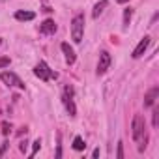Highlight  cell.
I'll list each match as a JSON object with an SVG mask.
<instances>
[{"mask_svg":"<svg viewBox=\"0 0 159 159\" xmlns=\"http://www.w3.org/2000/svg\"><path fill=\"white\" fill-rule=\"evenodd\" d=\"M0 131H2V135H10V131H11V125L8 124V122H2V125H0Z\"/></svg>","mask_w":159,"mask_h":159,"instance_id":"17","label":"cell"},{"mask_svg":"<svg viewBox=\"0 0 159 159\" xmlns=\"http://www.w3.org/2000/svg\"><path fill=\"white\" fill-rule=\"evenodd\" d=\"M64 96L73 98V88H71V86H66V88H64Z\"/></svg>","mask_w":159,"mask_h":159,"instance_id":"21","label":"cell"},{"mask_svg":"<svg viewBox=\"0 0 159 159\" xmlns=\"http://www.w3.org/2000/svg\"><path fill=\"white\" fill-rule=\"evenodd\" d=\"M125 2H129V0H118V4H125Z\"/></svg>","mask_w":159,"mask_h":159,"instance_id":"25","label":"cell"},{"mask_svg":"<svg viewBox=\"0 0 159 159\" xmlns=\"http://www.w3.org/2000/svg\"><path fill=\"white\" fill-rule=\"evenodd\" d=\"M34 75L38 77V79H41L43 83H47V81H51V79L54 77L56 79V73H52V69L45 64V62H39L36 67H34Z\"/></svg>","mask_w":159,"mask_h":159,"instance_id":"2","label":"cell"},{"mask_svg":"<svg viewBox=\"0 0 159 159\" xmlns=\"http://www.w3.org/2000/svg\"><path fill=\"white\" fill-rule=\"evenodd\" d=\"M116 157L118 159H124V144L118 142V152H116Z\"/></svg>","mask_w":159,"mask_h":159,"instance_id":"20","label":"cell"},{"mask_svg":"<svg viewBox=\"0 0 159 159\" xmlns=\"http://www.w3.org/2000/svg\"><path fill=\"white\" fill-rule=\"evenodd\" d=\"M60 47H62V52L66 54V62H67L69 66H73V64H75V60H77V54H75L73 47H71L69 43H62Z\"/></svg>","mask_w":159,"mask_h":159,"instance_id":"8","label":"cell"},{"mask_svg":"<svg viewBox=\"0 0 159 159\" xmlns=\"http://www.w3.org/2000/svg\"><path fill=\"white\" fill-rule=\"evenodd\" d=\"M34 17H36V13H32V11H17L15 13L17 21H32Z\"/></svg>","mask_w":159,"mask_h":159,"instance_id":"12","label":"cell"},{"mask_svg":"<svg viewBox=\"0 0 159 159\" xmlns=\"http://www.w3.org/2000/svg\"><path fill=\"white\" fill-rule=\"evenodd\" d=\"M73 148H75L77 152H81V150H84V148H86V144H84L83 137H75V140H73Z\"/></svg>","mask_w":159,"mask_h":159,"instance_id":"14","label":"cell"},{"mask_svg":"<svg viewBox=\"0 0 159 159\" xmlns=\"http://www.w3.org/2000/svg\"><path fill=\"white\" fill-rule=\"evenodd\" d=\"M92 157H99V148H98V150H94V153H92Z\"/></svg>","mask_w":159,"mask_h":159,"instance_id":"24","label":"cell"},{"mask_svg":"<svg viewBox=\"0 0 159 159\" xmlns=\"http://www.w3.org/2000/svg\"><path fill=\"white\" fill-rule=\"evenodd\" d=\"M131 17H133V8H125V10H124V28L129 26Z\"/></svg>","mask_w":159,"mask_h":159,"instance_id":"13","label":"cell"},{"mask_svg":"<svg viewBox=\"0 0 159 159\" xmlns=\"http://www.w3.org/2000/svg\"><path fill=\"white\" fill-rule=\"evenodd\" d=\"M150 39H152L150 36H144V38L139 41V45L135 47V51H133V54H131V56H133V58H140V56L146 52V49H148V45H150Z\"/></svg>","mask_w":159,"mask_h":159,"instance_id":"6","label":"cell"},{"mask_svg":"<svg viewBox=\"0 0 159 159\" xmlns=\"http://www.w3.org/2000/svg\"><path fill=\"white\" fill-rule=\"evenodd\" d=\"M107 6H109V2H107V0H99V2H98V4L94 6V11H92V17H94V19H98V17H99V15L103 13V10H105Z\"/></svg>","mask_w":159,"mask_h":159,"instance_id":"11","label":"cell"},{"mask_svg":"<svg viewBox=\"0 0 159 159\" xmlns=\"http://www.w3.org/2000/svg\"><path fill=\"white\" fill-rule=\"evenodd\" d=\"M39 148H41V140L38 139V140H34V142H32V152H30V157H34V155L38 153V150H39Z\"/></svg>","mask_w":159,"mask_h":159,"instance_id":"16","label":"cell"},{"mask_svg":"<svg viewBox=\"0 0 159 159\" xmlns=\"http://www.w3.org/2000/svg\"><path fill=\"white\" fill-rule=\"evenodd\" d=\"M83 34H84V13H77L71 19V38H73V41L81 43Z\"/></svg>","mask_w":159,"mask_h":159,"instance_id":"1","label":"cell"},{"mask_svg":"<svg viewBox=\"0 0 159 159\" xmlns=\"http://www.w3.org/2000/svg\"><path fill=\"white\" fill-rule=\"evenodd\" d=\"M0 79H2V83L8 84V86H17V88H21V90H25V83L21 81L15 73H11V71H4L2 75H0Z\"/></svg>","mask_w":159,"mask_h":159,"instance_id":"4","label":"cell"},{"mask_svg":"<svg viewBox=\"0 0 159 159\" xmlns=\"http://www.w3.org/2000/svg\"><path fill=\"white\" fill-rule=\"evenodd\" d=\"M0 43H2V39H0Z\"/></svg>","mask_w":159,"mask_h":159,"instance_id":"26","label":"cell"},{"mask_svg":"<svg viewBox=\"0 0 159 159\" xmlns=\"http://www.w3.org/2000/svg\"><path fill=\"white\" fill-rule=\"evenodd\" d=\"M131 135H133V140H139L142 135H144V129H146V124H144V118L140 114H135L133 118V125H131Z\"/></svg>","mask_w":159,"mask_h":159,"instance_id":"3","label":"cell"},{"mask_svg":"<svg viewBox=\"0 0 159 159\" xmlns=\"http://www.w3.org/2000/svg\"><path fill=\"white\" fill-rule=\"evenodd\" d=\"M26 133H28V127H21V129L17 131V135H19V137H23V135H26Z\"/></svg>","mask_w":159,"mask_h":159,"instance_id":"23","label":"cell"},{"mask_svg":"<svg viewBox=\"0 0 159 159\" xmlns=\"http://www.w3.org/2000/svg\"><path fill=\"white\" fill-rule=\"evenodd\" d=\"M10 56H2V58H0V67H8L10 66Z\"/></svg>","mask_w":159,"mask_h":159,"instance_id":"19","label":"cell"},{"mask_svg":"<svg viewBox=\"0 0 159 159\" xmlns=\"http://www.w3.org/2000/svg\"><path fill=\"white\" fill-rule=\"evenodd\" d=\"M8 148H10V140H6V142H2V146H0V157H2L6 152H8Z\"/></svg>","mask_w":159,"mask_h":159,"instance_id":"18","label":"cell"},{"mask_svg":"<svg viewBox=\"0 0 159 159\" xmlns=\"http://www.w3.org/2000/svg\"><path fill=\"white\" fill-rule=\"evenodd\" d=\"M62 99H64V105H66V109H67L69 116H77V107H75V103H73V98H67V96H64Z\"/></svg>","mask_w":159,"mask_h":159,"instance_id":"10","label":"cell"},{"mask_svg":"<svg viewBox=\"0 0 159 159\" xmlns=\"http://www.w3.org/2000/svg\"><path fill=\"white\" fill-rule=\"evenodd\" d=\"M157 96H159V88H157V86H153L152 90H148V94L144 96V107H146V109L153 107V103H155Z\"/></svg>","mask_w":159,"mask_h":159,"instance_id":"9","label":"cell"},{"mask_svg":"<svg viewBox=\"0 0 159 159\" xmlns=\"http://www.w3.org/2000/svg\"><path fill=\"white\" fill-rule=\"evenodd\" d=\"M56 30H58V26H56V23H54L52 19H45V21L39 25V32H41V34L51 36V34H54Z\"/></svg>","mask_w":159,"mask_h":159,"instance_id":"7","label":"cell"},{"mask_svg":"<svg viewBox=\"0 0 159 159\" xmlns=\"http://www.w3.org/2000/svg\"><path fill=\"white\" fill-rule=\"evenodd\" d=\"M109 66H111V54L107 52V51H103L101 54H99V62H98V75H103L107 69H109Z\"/></svg>","mask_w":159,"mask_h":159,"instance_id":"5","label":"cell"},{"mask_svg":"<svg viewBox=\"0 0 159 159\" xmlns=\"http://www.w3.org/2000/svg\"><path fill=\"white\" fill-rule=\"evenodd\" d=\"M26 148H28V142H26V140H21V142H19V150L25 153V152H26Z\"/></svg>","mask_w":159,"mask_h":159,"instance_id":"22","label":"cell"},{"mask_svg":"<svg viewBox=\"0 0 159 159\" xmlns=\"http://www.w3.org/2000/svg\"><path fill=\"white\" fill-rule=\"evenodd\" d=\"M152 125H153V127L159 125V107L153 109V114H152Z\"/></svg>","mask_w":159,"mask_h":159,"instance_id":"15","label":"cell"}]
</instances>
